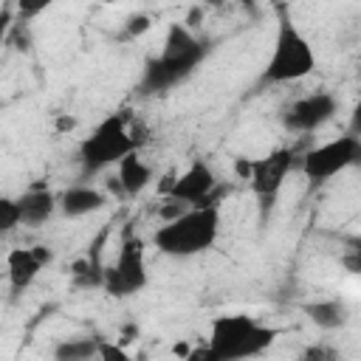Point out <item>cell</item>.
I'll return each mask as SVG.
<instances>
[{"mask_svg":"<svg viewBox=\"0 0 361 361\" xmlns=\"http://www.w3.org/2000/svg\"><path fill=\"white\" fill-rule=\"evenodd\" d=\"M276 338V330L251 316H217L212 322L209 347L200 353L209 361H240L262 355Z\"/></svg>","mask_w":361,"mask_h":361,"instance_id":"3","label":"cell"},{"mask_svg":"<svg viewBox=\"0 0 361 361\" xmlns=\"http://www.w3.org/2000/svg\"><path fill=\"white\" fill-rule=\"evenodd\" d=\"M293 166H296V155L290 147H276V149L265 152L262 158H237V175L248 180L254 197L259 200L262 220L274 209Z\"/></svg>","mask_w":361,"mask_h":361,"instance_id":"6","label":"cell"},{"mask_svg":"<svg viewBox=\"0 0 361 361\" xmlns=\"http://www.w3.org/2000/svg\"><path fill=\"white\" fill-rule=\"evenodd\" d=\"M54 259L48 245H31V248H11L6 257V274L11 293H23L31 288V282L39 276V271Z\"/></svg>","mask_w":361,"mask_h":361,"instance_id":"11","label":"cell"},{"mask_svg":"<svg viewBox=\"0 0 361 361\" xmlns=\"http://www.w3.org/2000/svg\"><path fill=\"white\" fill-rule=\"evenodd\" d=\"M338 113V102L333 93L327 90H316L307 96L293 99L290 104H285L282 110V124L288 133H316L322 130L333 116Z\"/></svg>","mask_w":361,"mask_h":361,"instance_id":"9","label":"cell"},{"mask_svg":"<svg viewBox=\"0 0 361 361\" xmlns=\"http://www.w3.org/2000/svg\"><path fill=\"white\" fill-rule=\"evenodd\" d=\"M166 197L180 200L186 206H206V203H220V186L217 175L206 161L189 164L178 178H172Z\"/></svg>","mask_w":361,"mask_h":361,"instance_id":"10","label":"cell"},{"mask_svg":"<svg viewBox=\"0 0 361 361\" xmlns=\"http://www.w3.org/2000/svg\"><path fill=\"white\" fill-rule=\"evenodd\" d=\"M305 316L322 327V330H338L347 324V305L338 302V299H316L310 305H305Z\"/></svg>","mask_w":361,"mask_h":361,"instance_id":"15","label":"cell"},{"mask_svg":"<svg viewBox=\"0 0 361 361\" xmlns=\"http://www.w3.org/2000/svg\"><path fill=\"white\" fill-rule=\"evenodd\" d=\"M209 56V39L195 37L183 23H172L161 54L149 56L141 73V93H164L189 79L197 65Z\"/></svg>","mask_w":361,"mask_h":361,"instance_id":"1","label":"cell"},{"mask_svg":"<svg viewBox=\"0 0 361 361\" xmlns=\"http://www.w3.org/2000/svg\"><path fill=\"white\" fill-rule=\"evenodd\" d=\"M313 68H316V54H313L310 42L293 25V20L285 11H279L274 48H271V56L262 68V82H268V85L299 82V79L310 76Z\"/></svg>","mask_w":361,"mask_h":361,"instance_id":"4","label":"cell"},{"mask_svg":"<svg viewBox=\"0 0 361 361\" xmlns=\"http://www.w3.org/2000/svg\"><path fill=\"white\" fill-rule=\"evenodd\" d=\"M54 358H59V361L102 358V338H65L54 347Z\"/></svg>","mask_w":361,"mask_h":361,"instance_id":"16","label":"cell"},{"mask_svg":"<svg viewBox=\"0 0 361 361\" xmlns=\"http://www.w3.org/2000/svg\"><path fill=\"white\" fill-rule=\"evenodd\" d=\"M17 226H23L17 197H14V200H11V197H3V200H0V228H3V231H11V228H17Z\"/></svg>","mask_w":361,"mask_h":361,"instance_id":"17","label":"cell"},{"mask_svg":"<svg viewBox=\"0 0 361 361\" xmlns=\"http://www.w3.org/2000/svg\"><path fill=\"white\" fill-rule=\"evenodd\" d=\"M11 6H14V11H17L20 20H31V17L42 14L45 8H51L54 0H11Z\"/></svg>","mask_w":361,"mask_h":361,"instance_id":"18","label":"cell"},{"mask_svg":"<svg viewBox=\"0 0 361 361\" xmlns=\"http://www.w3.org/2000/svg\"><path fill=\"white\" fill-rule=\"evenodd\" d=\"M133 149H138V138L135 133L127 127V116L124 113H110L107 118H102L93 133L87 138H82L79 144V164L85 175L102 172L107 166H116L124 155H130Z\"/></svg>","mask_w":361,"mask_h":361,"instance_id":"5","label":"cell"},{"mask_svg":"<svg viewBox=\"0 0 361 361\" xmlns=\"http://www.w3.org/2000/svg\"><path fill=\"white\" fill-rule=\"evenodd\" d=\"M237 3H240V6L245 8V11H251V14H257V0H237Z\"/></svg>","mask_w":361,"mask_h":361,"instance_id":"22","label":"cell"},{"mask_svg":"<svg viewBox=\"0 0 361 361\" xmlns=\"http://www.w3.org/2000/svg\"><path fill=\"white\" fill-rule=\"evenodd\" d=\"M107 197L104 192L87 186V183H76V186H68L62 195H59V212L65 217H85V214H93L99 209H104Z\"/></svg>","mask_w":361,"mask_h":361,"instance_id":"13","label":"cell"},{"mask_svg":"<svg viewBox=\"0 0 361 361\" xmlns=\"http://www.w3.org/2000/svg\"><path fill=\"white\" fill-rule=\"evenodd\" d=\"M102 358H107V361H110V358H127V353H121L118 347H110V344L102 341Z\"/></svg>","mask_w":361,"mask_h":361,"instance_id":"21","label":"cell"},{"mask_svg":"<svg viewBox=\"0 0 361 361\" xmlns=\"http://www.w3.org/2000/svg\"><path fill=\"white\" fill-rule=\"evenodd\" d=\"M116 180H118V186H121L124 195L135 197V195H141L149 186L152 169H149V164H144V158L138 155V149H133L130 155H124L116 164Z\"/></svg>","mask_w":361,"mask_h":361,"instance_id":"14","label":"cell"},{"mask_svg":"<svg viewBox=\"0 0 361 361\" xmlns=\"http://www.w3.org/2000/svg\"><path fill=\"white\" fill-rule=\"evenodd\" d=\"M220 234V203L206 206H189L172 220H164V226L155 228L152 245L166 257H197L206 254Z\"/></svg>","mask_w":361,"mask_h":361,"instance_id":"2","label":"cell"},{"mask_svg":"<svg viewBox=\"0 0 361 361\" xmlns=\"http://www.w3.org/2000/svg\"><path fill=\"white\" fill-rule=\"evenodd\" d=\"M99 3H124V0H99Z\"/></svg>","mask_w":361,"mask_h":361,"instance_id":"23","label":"cell"},{"mask_svg":"<svg viewBox=\"0 0 361 361\" xmlns=\"http://www.w3.org/2000/svg\"><path fill=\"white\" fill-rule=\"evenodd\" d=\"M149 17L147 14H135V17H130L127 20V25H124V37H138V34H144V31H149Z\"/></svg>","mask_w":361,"mask_h":361,"instance_id":"19","label":"cell"},{"mask_svg":"<svg viewBox=\"0 0 361 361\" xmlns=\"http://www.w3.org/2000/svg\"><path fill=\"white\" fill-rule=\"evenodd\" d=\"M147 259H144V240L127 234L118 245L116 262L104 268V290L116 299L135 296L147 288Z\"/></svg>","mask_w":361,"mask_h":361,"instance_id":"8","label":"cell"},{"mask_svg":"<svg viewBox=\"0 0 361 361\" xmlns=\"http://www.w3.org/2000/svg\"><path fill=\"white\" fill-rule=\"evenodd\" d=\"M355 164H361V135L347 133V135H338L333 141H324L307 149L302 155V175L313 186H322Z\"/></svg>","mask_w":361,"mask_h":361,"instance_id":"7","label":"cell"},{"mask_svg":"<svg viewBox=\"0 0 361 361\" xmlns=\"http://www.w3.org/2000/svg\"><path fill=\"white\" fill-rule=\"evenodd\" d=\"M17 206H20V220H23V226L39 228V226L48 223V220L54 217V212L59 209V197H56L48 186L37 183V186L25 189V192L17 197Z\"/></svg>","mask_w":361,"mask_h":361,"instance_id":"12","label":"cell"},{"mask_svg":"<svg viewBox=\"0 0 361 361\" xmlns=\"http://www.w3.org/2000/svg\"><path fill=\"white\" fill-rule=\"evenodd\" d=\"M350 133L361 135V99L355 102V107H353V113H350Z\"/></svg>","mask_w":361,"mask_h":361,"instance_id":"20","label":"cell"}]
</instances>
